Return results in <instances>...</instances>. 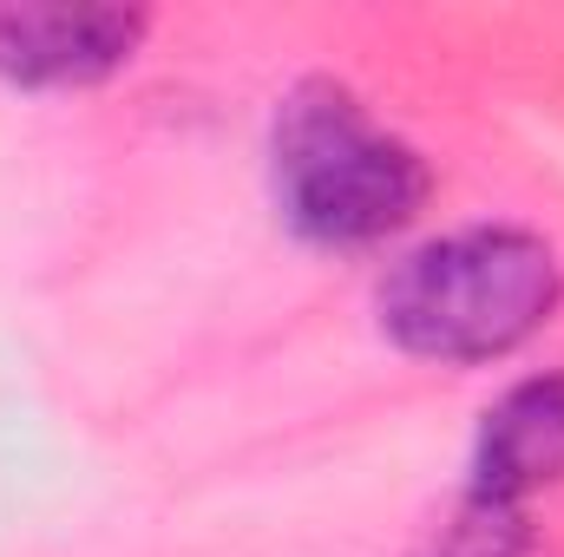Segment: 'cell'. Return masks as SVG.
Masks as SVG:
<instances>
[{
  "instance_id": "cell-3",
  "label": "cell",
  "mask_w": 564,
  "mask_h": 557,
  "mask_svg": "<svg viewBox=\"0 0 564 557\" xmlns=\"http://www.w3.org/2000/svg\"><path fill=\"white\" fill-rule=\"evenodd\" d=\"M151 13L99 0H20L0 7V79L20 92H86L139 59Z\"/></svg>"
},
{
  "instance_id": "cell-2",
  "label": "cell",
  "mask_w": 564,
  "mask_h": 557,
  "mask_svg": "<svg viewBox=\"0 0 564 557\" xmlns=\"http://www.w3.org/2000/svg\"><path fill=\"white\" fill-rule=\"evenodd\" d=\"M270 197L315 250H375L433 197V171L341 79H295L270 112Z\"/></svg>"
},
{
  "instance_id": "cell-5",
  "label": "cell",
  "mask_w": 564,
  "mask_h": 557,
  "mask_svg": "<svg viewBox=\"0 0 564 557\" xmlns=\"http://www.w3.org/2000/svg\"><path fill=\"white\" fill-rule=\"evenodd\" d=\"M532 532H525V505H499V499H479L466 492L446 525L421 545V557H525Z\"/></svg>"
},
{
  "instance_id": "cell-4",
  "label": "cell",
  "mask_w": 564,
  "mask_h": 557,
  "mask_svg": "<svg viewBox=\"0 0 564 557\" xmlns=\"http://www.w3.org/2000/svg\"><path fill=\"white\" fill-rule=\"evenodd\" d=\"M564 479V374H532L506 387L473 439V485L479 499L525 505L532 492Z\"/></svg>"
},
{
  "instance_id": "cell-1",
  "label": "cell",
  "mask_w": 564,
  "mask_h": 557,
  "mask_svg": "<svg viewBox=\"0 0 564 557\" xmlns=\"http://www.w3.org/2000/svg\"><path fill=\"white\" fill-rule=\"evenodd\" d=\"M558 302L564 263L539 230L466 223L388 263L375 288V321L414 361L479 368L519 354L558 315Z\"/></svg>"
}]
</instances>
